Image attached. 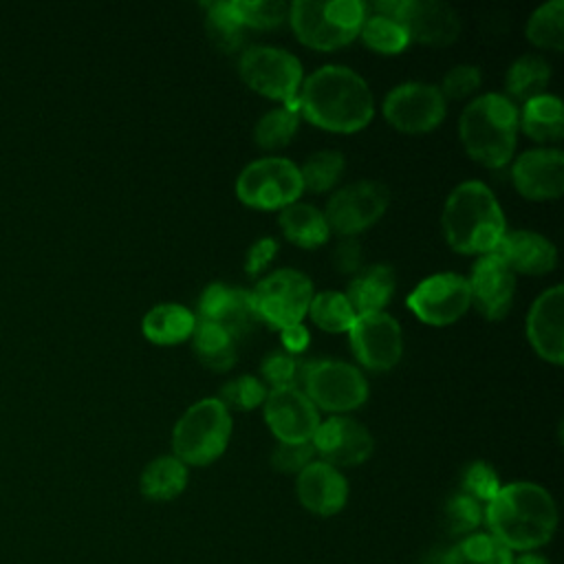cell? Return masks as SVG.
<instances>
[{
    "label": "cell",
    "mask_w": 564,
    "mask_h": 564,
    "mask_svg": "<svg viewBox=\"0 0 564 564\" xmlns=\"http://www.w3.org/2000/svg\"><path fill=\"white\" fill-rule=\"evenodd\" d=\"M443 231L454 251L487 256L498 249L507 223L494 192L480 181H465L445 200Z\"/></svg>",
    "instance_id": "3"
},
{
    "label": "cell",
    "mask_w": 564,
    "mask_h": 564,
    "mask_svg": "<svg viewBox=\"0 0 564 564\" xmlns=\"http://www.w3.org/2000/svg\"><path fill=\"white\" fill-rule=\"evenodd\" d=\"M216 324L223 326L231 335L234 341H238L245 335H251L256 324H258V315H256L253 304H251V293L245 291V289L231 286L229 302H227V306L220 313Z\"/></svg>",
    "instance_id": "37"
},
{
    "label": "cell",
    "mask_w": 564,
    "mask_h": 564,
    "mask_svg": "<svg viewBox=\"0 0 564 564\" xmlns=\"http://www.w3.org/2000/svg\"><path fill=\"white\" fill-rule=\"evenodd\" d=\"M518 128L538 143L560 141L564 132V110L555 95H538L524 101L522 112H518Z\"/></svg>",
    "instance_id": "24"
},
{
    "label": "cell",
    "mask_w": 564,
    "mask_h": 564,
    "mask_svg": "<svg viewBox=\"0 0 564 564\" xmlns=\"http://www.w3.org/2000/svg\"><path fill=\"white\" fill-rule=\"evenodd\" d=\"M344 174V154L337 150H319L311 154L300 167L302 185L308 192L322 194L335 187Z\"/></svg>",
    "instance_id": "35"
},
{
    "label": "cell",
    "mask_w": 564,
    "mask_h": 564,
    "mask_svg": "<svg viewBox=\"0 0 564 564\" xmlns=\"http://www.w3.org/2000/svg\"><path fill=\"white\" fill-rule=\"evenodd\" d=\"M306 364H300L297 357L289 355L286 350H273L262 361V375L273 388L282 386H297L302 379Z\"/></svg>",
    "instance_id": "41"
},
{
    "label": "cell",
    "mask_w": 564,
    "mask_h": 564,
    "mask_svg": "<svg viewBox=\"0 0 564 564\" xmlns=\"http://www.w3.org/2000/svg\"><path fill=\"white\" fill-rule=\"evenodd\" d=\"M513 555L489 533H469L441 553L436 564H511Z\"/></svg>",
    "instance_id": "27"
},
{
    "label": "cell",
    "mask_w": 564,
    "mask_h": 564,
    "mask_svg": "<svg viewBox=\"0 0 564 564\" xmlns=\"http://www.w3.org/2000/svg\"><path fill=\"white\" fill-rule=\"evenodd\" d=\"M280 227L289 242L304 249H315L324 245L330 236V227L326 223L324 212L308 203H291L282 207Z\"/></svg>",
    "instance_id": "25"
},
{
    "label": "cell",
    "mask_w": 564,
    "mask_h": 564,
    "mask_svg": "<svg viewBox=\"0 0 564 564\" xmlns=\"http://www.w3.org/2000/svg\"><path fill=\"white\" fill-rule=\"evenodd\" d=\"M478 86H480V68L469 66V64H460V66H454L445 73L443 84H441L438 90H441L443 97L463 99V97L471 95Z\"/></svg>",
    "instance_id": "44"
},
{
    "label": "cell",
    "mask_w": 564,
    "mask_h": 564,
    "mask_svg": "<svg viewBox=\"0 0 564 564\" xmlns=\"http://www.w3.org/2000/svg\"><path fill=\"white\" fill-rule=\"evenodd\" d=\"M242 29H275L289 20V4L275 0H236L231 2Z\"/></svg>",
    "instance_id": "38"
},
{
    "label": "cell",
    "mask_w": 564,
    "mask_h": 564,
    "mask_svg": "<svg viewBox=\"0 0 564 564\" xmlns=\"http://www.w3.org/2000/svg\"><path fill=\"white\" fill-rule=\"evenodd\" d=\"M315 456V447L313 443H278L273 454H271V463L278 471L284 474H300L308 463H313Z\"/></svg>",
    "instance_id": "43"
},
{
    "label": "cell",
    "mask_w": 564,
    "mask_h": 564,
    "mask_svg": "<svg viewBox=\"0 0 564 564\" xmlns=\"http://www.w3.org/2000/svg\"><path fill=\"white\" fill-rule=\"evenodd\" d=\"M405 302L421 322L445 326L460 319L471 306L469 282L458 273H434L421 280Z\"/></svg>",
    "instance_id": "13"
},
{
    "label": "cell",
    "mask_w": 564,
    "mask_h": 564,
    "mask_svg": "<svg viewBox=\"0 0 564 564\" xmlns=\"http://www.w3.org/2000/svg\"><path fill=\"white\" fill-rule=\"evenodd\" d=\"M238 70L242 82L258 95L284 104L297 99L302 64L289 51L275 46H249L240 55Z\"/></svg>",
    "instance_id": "9"
},
{
    "label": "cell",
    "mask_w": 564,
    "mask_h": 564,
    "mask_svg": "<svg viewBox=\"0 0 564 564\" xmlns=\"http://www.w3.org/2000/svg\"><path fill=\"white\" fill-rule=\"evenodd\" d=\"M511 178L529 200L560 198L564 189V154L557 148L529 150L516 159Z\"/></svg>",
    "instance_id": "17"
},
{
    "label": "cell",
    "mask_w": 564,
    "mask_h": 564,
    "mask_svg": "<svg viewBox=\"0 0 564 564\" xmlns=\"http://www.w3.org/2000/svg\"><path fill=\"white\" fill-rule=\"evenodd\" d=\"M229 295H231V286L220 284V282L209 284L200 293V300H198V319H203V322H218L220 313L225 311V306L229 302Z\"/></svg>",
    "instance_id": "45"
},
{
    "label": "cell",
    "mask_w": 564,
    "mask_h": 564,
    "mask_svg": "<svg viewBox=\"0 0 564 564\" xmlns=\"http://www.w3.org/2000/svg\"><path fill=\"white\" fill-rule=\"evenodd\" d=\"M308 315L313 324L326 333H346L357 319V313L350 306L348 297L337 291H322L313 295Z\"/></svg>",
    "instance_id": "33"
},
{
    "label": "cell",
    "mask_w": 564,
    "mask_h": 564,
    "mask_svg": "<svg viewBox=\"0 0 564 564\" xmlns=\"http://www.w3.org/2000/svg\"><path fill=\"white\" fill-rule=\"evenodd\" d=\"M348 337L357 361L368 370L383 372L394 368L401 359V326L392 315L383 311L357 315L355 324L348 330Z\"/></svg>",
    "instance_id": "14"
},
{
    "label": "cell",
    "mask_w": 564,
    "mask_h": 564,
    "mask_svg": "<svg viewBox=\"0 0 564 564\" xmlns=\"http://www.w3.org/2000/svg\"><path fill=\"white\" fill-rule=\"evenodd\" d=\"M229 436V410L218 399H200L174 425V456L183 465H209L225 452Z\"/></svg>",
    "instance_id": "6"
},
{
    "label": "cell",
    "mask_w": 564,
    "mask_h": 564,
    "mask_svg": "<svg viewBox=\"0 0 564 564\" xmlns=\"http://www.w3.org/2000/svg\"><path fill=\"white\" fill-rule=\"evenodd\" d=\"M527 40L538 48L560 53L564 48V2L551 0L538 7L527 22Z\"/></svg>",
    "instance_id": "31"
},
{
    "label": "cell",
    "mask_w": 564,
    "mask_h": 564,
    "mask_svg": "<svg viewBox=\"0 0 564 564\" xmlns=\"http://www.w3.org/2000/svg\"><path fill=\"white\" fill-rule=\"evenodd\" d=\"M249 293L258 319L280 330L302 324L315 295L308 275L297 269H278L264 275Z\"/></svg>",
    "instance_id": "7"
},
{
    "label": "cell",
    "mask_w": 564,
    "mask_h": 564,
    "mask_svg": "<svg viewBox=\"0 0 564 564\" xmlns=\"http://www.w3.org/2000/svg\"><path fill=\"white\" fill-rule=\"evenodd\" d=\"M359 37L366 46L383 55H397L410 44V35L401 20L383 13H372L370 18L366 15L359 29Z\"/></svg>",
    "instance_id": "32"
},
{
    "label": "cell",
    "mask_w": 564,
    "mask_h": 564,
    "mask_svg": "<svg viewBox=\"0 0 564 564\" xmlns=\"http://www.w3.org/2000/svg\"><path fill=\"white\" fill-rule=\"evenodd\" d=\"M397 289L394 269L388 264H370L359 269L348 282L346 297L357 315L379 313L392 300Z\"/></svg>",
    "instance_id": "23"
},
{
    "label": "cell",
    "mask_w": 564,
    "mask_h": 564,
    "mask_svg": "<svg viewBox=\"0 0 564 564\" xmlns=\"http://www.w3.org/2000/svg\"><path fill=\"white\" fill-rule=\"evenodd\" d=\"M500 487L502 485L498 480V474L487 463H471L463 474V494L471 496L480 505H487L498 494Z\"/></svg>",
    "instance_id": "42"
},
{
    "label": "cell",
    "mask_w": 564,
    "mask_h": 564,
    "mask_svg": "<svg viewBox=\"0 0 564 564\" xmlns=\"http://www.w3.org/2000/svg\"><path fill=\"white\" fill-rule=\"evenodd\" d=\"M262 403L264 421L280 443H308L322 423L317 408L297 386L271 388Z\"/></svg>",
    "instance_id": "15"
},
{
    "label": "cell",
    "mask_w": 564,
    "mask_h": 564,
    "mask_svg": "<svg viewBox=\"0 0 564 564\" xmlns=\"http://www.w3.org/2000/svg\"><path fill=\"white\" fill-rule=\"evenodd\" d=\"M482 520H485L482 505L463 491L452 496L445 505V522H447L449 533H454V535L474 533Z\"/></svg>",
    "instance_id": "39"
},
{
    "label": "cell",
    "mask_w": 564,
    "mask_h": 564,
    "mask_svg": "<svg viewBox=\"0 0 564 564\" xmlns=\"http://www.w3.org/2000/svg\"><path fill=\"white\" fill-rule=\"evenodd\" d=\"M366 11L368 4L359 0H295L289 4V22L304 46L335 51L359 35Z\"/></svg>",
    "instance_id": "5"
},
{
    "label": "cell",
    "mask_w": 564,
    "mask_h": 564,
    "mask_svg": "<svg viewBox=\"0 0 564 564\" xmlns=\"http://www.w3.org/2000/svg\"><path fill=\"white\" fill-rule=\"evenodd\" d=\"M315 452L333 467L361 465L372 454V436L366 425L348 416H330L311 438Z\"/></svg>",
    "instance_id": "16"
},
{
    "label": "cell",
    "mask_w": 564,
    "mask_h": 564,
    "mask_svg": "<svg viewBox=\"0 0 564 564\" xmlns=\"http://www.w3.org/2000/svg\"><path fill=\"white\" fill-rule=\"evenodd\" d=\"M304 192L300 167L282 156H267L249 163L238 181V198L253 209H282L297 203Z\"/></svg>",
    "instance_id": "8"
},
{
    "label": "cell",
    "mask_w": 564,
    "mask_h": 564,
    "mask_svg": "<svg viewBox=\"0 0 564 564\" xmlns=\"http://www.w3.org/2000/svg\"><path fill=\"white\" fill-rule=\"evenodd\" d=\"M405 26L410 42L447 46L460 33L458 13L438 0H401L394 15Z\"/></svg>",
    "instance_id": "18"
},
{
    "label": "cell",
    "mask_w": 564,
    "mask_h": 564,
    "mask_svg": "<svg viewBox=\"0 0 564 564\" xmlns=\"http://www.w3.org/2000/svg\"><path fill=\"white\" fill-rule=\"evenodd\" d=\"M300 381L311 403L328 412H348L364 405L368 399L366 377L346 361L322 359L306 364Z\"/></svg>",
    "instance_id": "10"
},
{
    "label": "cell",
    "mask_w": 564,
    "mask_h": 564,
    "mask_svg": "<svg viewBox=\"0 0 564 564\" xmlns=\"http://www.w3.org/2000/svg\"><path fill=\"white\" fill-rule=\"evenodd\" d=\"M302 115L317 128L350 134L366 128L375 115L372 93L348 66H322L311 73L297 95Z\"/></svg>",
    "instance_id": "1"
},
{
    "label": "cell",
    "mask_w": 564,
    "mask_h": 564,
    "mask_svg": "<svg viewBox=\"0 0 564 564\" xmlns=\"http://www.w3.org/2000/svg\"><path fill=\"white\" fill-rule=\"evenodd\" d=\"M551 79V66L542 55H522L518 57L505 77V86L507 93L516 99V101H529L538 95H544V88Z\"/></svg>",
    "instance_id": "30"
},
{
    "label": "cell",
    "mask_w": 564,
    "mask_h": 564,
    "mask_svg": "<svg viewBox=\"0 0 564 564\" xmlns=\"http://www.w3.org/2000/svg\"><path fill=\"white\" fill-rule=\"evenodd\" d=\"M511 564H551L544 555H540V553H531V551H524L522 555H518V557H513V562Z\"/></svg>",
    "instance_id": "49"
},
{
    "label": "cell",
    "mask_w": 564,
    "mask_h": 564,
    "mask_svg": "<svg viewBox=\"0 0 564 564\" xmlns=\"http://www.w3.org/2000/svg\"><path fill=\"white\" fill-rule=\"evenodd\" d=\"M205 31H207L209 42L223 53H234L242 46L245 29H242L231 2H212L207 7Z\"/></svg>",
    "instance_id": "34"
},
{
    "label": "cell",
    "mask_w": 564,
    "mask_h": 564,
    "mask_svg": "<svg viewBox=\"0 0 564 564\" xmlns=\"http://www.w3.org/2000/svg\"><path fill=\"white\" fill-rule=\"evenodd\" d=\"M187 485V467L176 456H159L141 474V491L150 500H172Z\"/></svg>",
    "instance_id": "29"
},
{
    "label": "cell",
    "mask_w": 564,
    "mask_h": 564,
    "mask_svg": "<svg viewBox=\"0 0 564 564\" xmlns=\"http://www.w3.org/2000/svg\"><path fill=\"white\" fill-rule=\"evenodd\" d=\"M267 392H264V386L256 379V377H249V375H242V377H236L231 379L229 383L223 386L220 390V403L229 410H253L256 405H260L264 401Z\"/></svg>",
    "instance_id": "40"
},
{
    "label": "cell",
    "mask_w": 564,
    "mask_h": 564,
    "mask_svg": "<svg viewBox=\"0 0 564 564\" xmlns=\"http://www.w3.org/2000/svg\"><path fill=\"white\" fill-rule=\"evenodd\" d=\"M364 262V251H361V242L355 236H346L344 240H339L333 249V267L339 273H357L361 269Z\"/></svg>",
    "instance_id": "46"
},
{
    "label": "cell",
    "mask_w": 564,
    "mask_h": 564,
    "mask_svg": "<svg viewBox=\"0 0 564 564\" xmlns=\"http://www.w3.org/2000/svg\"><path fill=\"white\" fill-rule=\"evenodd\" d=\"M458 134L474 161L485 167H502L516 150L518 108L505 95H480L463 108Z\"/></svg>",
    "instance_id": "4"
},
{
    "label": "cell",
    "mask_w": 564,
    "mask_h": 564,
    "mask_svg": "<svg viewBox=\"0 0 564 564\" xmlns=\"http://www.w3.org/2000/svg\"><path fill=\"white\" fill-rule=\"evenodd\" d=\"M390 192L377 181H357L337 189L326 205V223L330 231L346 236H357L359 231L372 227L388 209Z\"/></svg>",
    "instance_id": "11"
},
{
    "label": "cell",
    "mask_w": 564,
    "mask_h": 564,
    "mask_svg": "<svg viewBox=\"0 0 564 564\" xmlns=\"http://www.w3.org/2000/svg\"><path fill=\"white\" fill-rule=\"evenodd\" d=\"M196 326V317L189 308L181 304H159L150 308L143 317V335L159 346H172L181 344L187 337H192Z\"/></svg>",
    "instance_id": "26"
},
{
    "label": "cell",
    "mask_w": 564,
    "mask_h": 564,
    "mask_svg": "<svg viewBox=\"0 0 564 564\" xmlns=\"http://www.w3.org/2000/svg\"><path fill=\"white\" fill-rule=\"evenodd\" d=\"M513 273L544 275L555 269L557 251L555 245L535 231L516 229L507 231L494 251Z\"/></svg>",
    "instance_id": "22"
},
{
    "label": "cell",
    "mask_w": 564,
    "mask_h": 564,
    "mask_svg": "<svg viewBox=\"0 0 564 564\" xmlns=\"http://www.w3.org/2000/svg\"><path fill=\"white\" fill-rule=\"evenodd\" d=\"M297 500L315 516H335L348 498V482L341 471L324 460L308 463L295 480Z\"/></svg>",
    "instance_id": "21"
},
{
    "label": "cell",
    "mask_w": 564,
    "mask_h": 564,
    "mask_svg": "<svg viewBox=\"0 0 564 564\" xmlns=\"http://www.w3.org/2000/svg\"><path fill=\"white\" fill-rule=\"evenodd\" d=\"M275 251H278V242L273 238H260L256 240L249 251H247V258H245V271L249 275H258L262 273L271 260L275 258Z\"/></svg>",
    "instance_id": "47"
},
{
    "label": "cell",
    "mask_w": 564,
    "mask_h": 564,
    "mask_svg": "<svg viewBox=\"0 0 564 564\" xmlns=\"http://www.w3.org/2000/svg\"><path fill=\"white\" fill-rule=\"evenodd\" d=\"M192 335H194V352L203 366L216 372H225L236 364V341L216 322L196 319Z\"/></svg>",
    "instance_id": "28"
},
{
    "label": "cell",
    "mask_w": 564,
    "mask_h": 564,
    "mask_svg": "<svg viewBox=\"0 0 564 564\" xmlns=\"http://www.w3.org/2000/svg\"><path fill=\"white\" fill-rule=\"evenodd\" d=\"M383 117L390 126L408 134L434 130L445 119V97L438 86L423 82H408L394 86L383 99Z\"/></svg>",
    "instance_id": "12"
},
{
    "label": "cell",
    "mask_w": 564,
    "mask_h": 564,
    "mask_svg": "<svg viewBox=\"0 0 564 564\" xmlns=\"http://www.w3.org/2000/svg\"><path fill=\"white\" fill-rule=\"evenodd\" d=\"M527 337L542 359L555 366L564 361V291L560 284L540 293L531 304Z\"/></svg>",
    "instance_id": "20"
},
{
    "label": "cell",
    "mask_w": 564,
    "mask_h": 564,
    "mask_svg": "<svg viewBox=\"0 0 564 564\" xmlns=\"http://www.w3.org/2000/svg\"><path fill=\"white\" fill-rule=\"evenodd\" d=\"M471 304L487 319H502L516 293V273L496 256H482L467 278Z\"/></svg>",
    "instance_id": "19"
},
{
    "label": "cell",
    "mask_w": 564,
    "mask_h": 564,
    "mask_svg": "<svg viewBox=\"0 0 564 564\" xmlns=\"http://www.w3.org/2000/svg\"><path fill=\"white\" fill-rule=\"evenodd\" d=\"M282 346L289 355H297L308 346V330L302 324H293L282 328Z\"/></svg>",
    "instance_id": "48"
},
{
    "label": "cell",
    "mask_w": 564,
    "mask_h": 564,
    "mask_svg": "<svg viewBox=\"0 0 564 564\" xmlns=\"http://www.w3.org/2000/svg\"><path fill=\"white\" fill-rule=\"evenodd\" d=\"M485 522L509 551H533L546 544L557 529L553 496L535 482L502 485L485 505Z\"/></svg>",
    "instance_id": "2"
},
{
    "label": "cell",
    "mask_w": 564,
    "mask_h": 564,
    "mask_svg": "<svg viewBox=\"0 0 564 564\" xmlns=\"http://www.w3.org/2000/svg\"><path fill=\"white\" fill-rule=\"evenodd\" d=\"M297 123H300L297 110L286 108V106L273 108V110H269L267 115H262L258 119L256 130H253V139L264 150L284 148L295 137Z\"/></svg>",
    "instance_id": "36"
}]
</instances>
